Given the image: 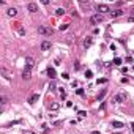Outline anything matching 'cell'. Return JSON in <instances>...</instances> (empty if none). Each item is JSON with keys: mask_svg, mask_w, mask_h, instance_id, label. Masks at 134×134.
Masks as SVG:
<instances>
[{"mask_svg": "<svg viewBox=\"0 0 134 134\" xmlns=\"http://www.w3.org/2000/svg\"><path fill=\"white\" fill-rule=\"evenodd\" d=\"M2 74H3V77H5L6 80H11V76H10V73H8L6 69H3V68H2Z\"/></svg>", "mask_w": 134, "mask_h": 134, "instance_id": "9a60e30c", "label": "cell"}, {"mask_svg": "<svg viewBox=\"0 0 134 134\" xmlns=\"http://www.w3.org/2000/svg\"><path fill=\"white\" fill-rule=\"evenodd\" d=\"M123 14H125V11H121V10H114V11L111 13L112 17H120V16H123Z\"/></svg>", "mask_w": 134, "mask_h": 134, "instance_id": "8fae6325", "label": "cell"}, {"mask_svg": "<svg viewBox=\"0 0 134 134\" xmlns=\"http://www.w3.org/2000/svg\"><path fill=\"white\" fill-rule=\"evenodd\" d=\"M112 126L115 128V129H120V128H123L125 125L121 123V121H112Z\"/></svg>", "mask_w": 134, "mask_h": 134, "instance_id": "5bb4252c", "label": "cell"}, {"mask_svg": "<svg viewBox=\"0 0 134 134\" xmlns=\"http://www.w3.org/2000/svg\"><path fill=\"white\" fill-rule=\"evenodd\" d=\"M85 115H87V112H85V111H80V112H79V117H82V118H84Z\"/></svg>", "mask_w": 134, "mask_h": 134, "instance_id": "d4e9b609", "label": "cell"}, {"mask_svg": "<svg viewBox=\"0 0 134 134\" xmlns=\"http://www.w3.org/2000/svg\"><path fill=\"white\" fill-rule=\"evenodd\" d=\"M125 100H126V93H120V95H117V96L114 98L115 103H123Z\"/></svg>", "mask_w": 134, "mask_h": 134, "instance_id": "5b68a950", "label": "cell"}, {"mask_svg": "<svg viewBox=\"0 0 134 134\" xmlns=\"http://www.w3.org/2000/svg\"><path fill=\"white\" fill-rule=\"evenodd\" d=\"M6 103H8V98L3 95V96H2V104H6Z\"/></svg>", "mask_w": 134, "mask_h": 134, "instance_id": "cb8c5ba5", "label": "cell"}, {"mask_svg": "<svg viewBox=\"0 0 134 134\" xmlns=\"http://www.w3.org/2000/svg\"><path fill=\"white\" fill-rule=\"evenodd\" d=\"M38 33H41V35H52V29L51 27H46V25H40L38 27Z\"/></svg>", "mask_w": 134, "mask_h": 134, "instance_id": "7a4b0ae2", "label": "cell"}, {"mask_svg": "<svg viewBox=\"0 0 134 134\" xmlns=\"http://www.w3.org/2000/svg\"><path fill=\"white\" fill-rule=\"evenodd\" d=\"M96 10H98V13H100V14H103V13H112L111 8L107 6V5H98Z\"/></svg>", "mask_w": 134, "mask_h": 134, "instance_id": "277c9868", "label": "cell"}, {"mask_svg": "<svg viewBox=\"0 0 134 134\" xmlns=\"http://www.w3.org/2000/svg\"><path fill=\"white\" fill-rule=\"evenodd\" d=\"M131 129H132V132H134V123H131Z\"/></svg>", "mask_w": 134, "mask_h": 134, "instance_id": "d6a6232c", "label": "cell"}, {"mask_svg": "<svg viewBox=\"0 0 134 134\" xmlns=\"http://www.w3.org/2000/svg\"><path fill=\"white\" fill-rule=\"evenodd\" d=\"M92 134H101V132H100V131H93Z\"/></svg>", "mask_w": 134, "mask_h": 134, "instance_id": "1f68e13d", "label": "cell"}, {"mask_svg": "<svg viewBox=\"0 0 134 134\" xmlns=\"http://www.w3.org/2000/svg\"><path fill=\"white\" fill-rule=\"evenodd\" d=\"M19 35H25V30L24 29H19Z\"/></svg>", "mask_w": 134, "mask_h": 134, "instance_id": "f546056e", "label": "cell"}, {"mask_svg": "<svg viewBox=\"0 0 134 134\" xmlns=\"http://www.w3.org/2000/svg\"><path fill=\"white\" fill-rule=\"evenodd\" d=\"M21 121H22V120H14V121H10V123H6L5 126H6V128H10V126H13V125H19Z\"/></svg>", "mask_w": 134, "mask_h": 134, "instance_id": "e0dca14e", "label": "cell"}, {"mask_svg": "<svg viewBox=\"0 0 134 134\" xmlns=\"http://www.w3.org/2000/svg\"><path fill=\"white\" fill-rule=\"evenodd\" d=\"M47 74H49V77H51V79H55V77H57V76H55V69L51 68V66L47 68Z\"/></svg>", "mask_w": 134, "mask_h": 134, "instance_id": "4fadbf2b", "label": "cell"}, {"mask_svg": "<svg viewBox=\"0 0 134 134\" xmlns=\"http://www.w3.org/2000/svg\"><path fill=\"white\" fill-rule=\"evenodd\" d=\"M114 65L120 66V65H121V58H120V57H115V58H114Z\"/></svg>", "mask_w": 134, "mask_h": 134, "instance_id": "ac0fdd59", "label": "cell"}, {"mask_svg": "<svg viewBox=\"0 0 134 134\" xmlns=\"http://www.w3.org/2000/svg\"><path fill=\"white\" fill-rule=\"evenodd\" d=\"M104 95H106V90H103V92H101L100 95H98V98H96V100H98V101H101L103 98H104Z\"/></svg>", "mask_w": 134, "mask_h": 134, "instance_id": "ffe728a7", "label": "cell"}, {"mask_svg": "<svg viewBox=\"0 0 134 134\" xmlns=\"http://www.w3.org/2000/svg\"><path fill=\"white\" fill-rule=\"evenodd\" d=\"M131 13H132V16H134V6H132V10H131Z\"/></svg>", "mask_w": 134, "mask_h": 134, "instance_id": "836d02e7", "label": "cell"}, {"mask_svg": "<svg viewBox=\"0 0 134 134\" xmlns=\"http://www.w3.org/2000/svg\"><path fill=\"white\" fill-rule=\"evenodd\" d=\"M68 25H69V24H62V25L58 27V29H60L62 32H63V30H66V29H68Z\"/></svg>", "mask_w": 134, "mask_h": 134, "instance_id": "7402d4cb", "label": "cell"}, {"mask_svg": "<svg viewBox=\"0 0 134 134\" xmlns=\"http://www.w3.org/2000/svg\"><path fill=\"white\" fill-rule=\"evenodd\" d=\"M38 100H40V95H38V93H33V95H32V96H30L27 101H29V104H35Z\"/></svg>", "mask_w": 134, "mask_h": 134, "instance_id": "8992f818", "label": "cell"}, {"mask_svg": "<svg viewBox=\"0 0 134 134\" xmlns=\"http://www.w3.org/2000/svg\"><path fill=\"white\" fill-rule=\"evenodd\" d=\"M103 21H104V16L100 14V13H96V14H93V16L90 17V22H92V24H101Z\"/></svg>", "mask_w": 134, "mask_h": 134, "instance_id": "6da1fadb", "label": "cell"}, {"mask_svg": "<svg viewBox=\"0 0 134 134\" xmlns=\"http://www.w3.org/2000/svg\"><path fill=\"white\" fill-rule=\"evenodd\" d=\"M74 69H76V71L80 69V63H77V62H76V63H74Z\"/></svg>", "mask_w": 134, "mask_h": 134, "instance_id": "4316f807", "label": "cell"}, {"mask_svg": "<svg viewBox=\"0 0 134 134\" xmlns=\"http://www.w3.org/2000/svg\"><path fill=\"white\" fill-rule=\"evenodd\" d=\"M76 92H77V95H84V90H82V88H77Z\"/></svg>", "mask_w": 134, "mask_h": 134, "instance_id": "83f0119b", "label": "cell"}, {"mask_svg": "<svg viewBox=\"0 0 134 134\" xmlns=\"http://www.w3.org/2000/svg\"><path fill=\"white\" fill-rule=\"evenodd\" d=\"M22 77H24L25 80H29V79L32 77V66H27V65H25V68H24V71H22Z\"/></svg>", "mask_w": 134, "mask_h": 134, "instance_id": "3957f363", "label": "cell"}, {"mask_svg": "<svg viewBox=\"0 0 134 134\" xmlns=\"http://www.w3.org/2000/svg\"><path fill=\"white\" fill-rule=\"evenodd\" d=\"M27 10H29L30 13H36L38 11V5L36 3H29L27 5Z\"/></svg>", "mask_w": 134, "mask_h": 134, "instance_id": "52a82bcc", "label": "cell"}, {"mask_svg": "<svg viewBox=\"0 0 134 134\" xmlns=\"http://www.w3.org/2000/svg\"><path fill=\"white\" fill-rule=\"evenodd\" d=\"M25 65H27V66H33V58H32V57H27V58H25Z\"/></svg>", "mask_w": 134, "mask_h": 134, "instance_id": "2e32d148", "label": "cell"}, {"mask_svg": "<svg viewBox=\"0 0 134 134\" xmlns=\"http://www.w3.org/2000/svg\"><path fill=\"white\" fill-rule=\"evenodd\" d=\"M49 88H51V90H55V82H51V85H49Z\"/></svg>", "mask_w": 134, "mask_h": 134, "instance_id": "484cf974", "label": "cell"}, {"mask_svg": "<svg viewBox=\"0 0 134 134\" xmlns=\"http://www.w3.org/2000/svg\"><path fill=\"white\" fill-rule=\"evenodd\" d=\"M51 46H52L51 41H43V43H41V51H49Z\"/></svg>", "mask_w": 134, "mask_h": 134, "instance_id": "ba28073f", "label": "cell"}, {"mask_svg": "<svg viewBox=\"0 0 134 134\" xmlns=\"http://www.w3.org/2000/svg\"><path fill=\"white\" fill-rule=\"evenodd\" d=\"M6 14L10 16V17H14V16L17 14V10H16V8H8V11H6Z\"/></svg>", "mask_w": 134, "mask_h": 134, "instance_id": "7c38bea8", "label": "cell"}, {"mask_svg": "<svg viewBox=\"0 0 134 134\" xmlns=\"http://www.w3.org/2000/svg\"><path fill=\"white\" fill-rule=\"evenodd\" d=\"M24 134H35V132H32V131H24Z\"/></svg>", "mask_w": 134, "mask_h": 134, "instance_id": "4dcf8cb0", "label": "cell"}, {"mask_svg": "<svg viewBox=\"0 0 134 134\" xmlns=\"http://www.w3.org/2000/svg\"><path fill=\"white\" fill-rule=\"evenodd\" d=\"M49 109H51L52 112H55V111H58V109H60V104H58L57 101H54V103H51V106H49Z\"/></svg>", "mask_w": 134, "mask_h": 134, "instance_id": "9c48e42d", "label": "cell"}, {"mask_svg": "<svg viewBox=\"0 0 134 134\" xmlns=\"http://www.w3.org/2000/svg\"><path fill=\"white\" fill-rule=\"evenodd\" d=\"M55 14H57V16H62V14H65V10H63V8H58V10L55 11Z\"/></svg>", "mask_w": 134, "mask_h": 134, "instance_id": "44dd1931", "label": "cell"}, {"mask_svg": "<svg viewBox=\"0 0 134 134\" xmlns=\"http://www.w3.org/2000/svg\"><path fill=\"white\" fill-rule=\"evenodd\" d=\"M96 82H98V84H106V82H107V79H98Z\"/></svg>", "mask_w": 134, "mask_h": 134, "instance_id": "603a6c76", "label": "cell"}, {"mask_svg": "<svg viewBox=\"0 0 134 134\" xmlns=\"http://www.w3.org/2000/svg\"><path fill=\"white\" fill-rule=\"evenodd\" d=\"M62 76H63V79H69V74H66V73H63Z\"/></svg>", "mask_w": 134, "mask_h": 134, "instance_id": "f1b7e54d", "label": "cell"}, {"mask_svg": "<svg viewBox=\"0 0 134 134\" xmlns=\"http://www.w3.org/2000/svg\"><path fill=\"white\" fill-rule=\"evenodd\" d=\"M92 44H93V38H90V36L85 38V41H84V47H85V49H88Z\"/></svg>", "mask_w": 134, "mask_h": 134, "instance_id": "30bf717a", "label": "cell"}, {"mask_svg": "<svg viewBox=\"0 0 134 134\" xmlns=\"http://www.w3.org/2000/svg\"><path fill=\"white\" fill-rule=\"evenodd\" d=\"M85 77H87V79H92V77H93V73H92L90 69H87V71H85Z\"/></svg>", "mask_w": 134, "mask_h": 134, "instance_id": "d6986e66", "label": "cell"}]
</instances>
